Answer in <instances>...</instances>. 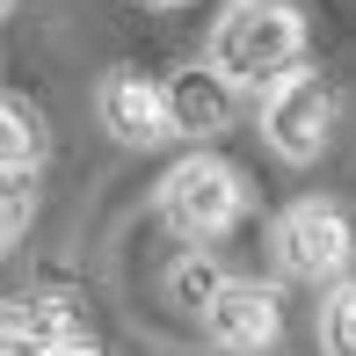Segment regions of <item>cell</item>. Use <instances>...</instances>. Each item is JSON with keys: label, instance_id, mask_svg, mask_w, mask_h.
<instances>
[{"label": "cell", "instance_id": "6da1fadb", "mask_svg": "<svg viewBox=\"0 0 356 356\" xmlns=\"http://www.w3.org/2000/svg\"><path fill=\"white\" fill-rule=\"evenodd\" d=\"M233 95L269 88L277 73L305 66V8L298 0H233V8L211 22V51H204Z\"/></svg>", "mask_w": 356, "mask_h": 356}, {"label": "cell", "instance_id": "7a4b0ae2", "mask_svg": "<svg viewBox=\"0 0 356 356\" xmlns=\"http://www.w3.org/2000/svg\"><path fill=\"white\" fill-rule=\"evenodd\" d=\"M153 211H160V225H168L182 248H218V240L248 218V175H240L233 160H218V153L197 145V153H182L168 175H160Z\"/></svg>", "mask_w": 356, "mask_h": 356}, {"label": "cell", "instance_id": "3957f363", "mask_svg": "<svg viewBox=\"0 0 356 356\" xmlns=\"http://www.w3.org/2000/svg\"><path fill=\"white\" fill-rule=\"evenodd\" d=\"M254 117H262V138H269L277 160L313 168L327 153V138H334V88L313 66H291L269 88H254Z\"/></svg>", "mask_w": 356, "mask_h": 356}, {"label": "cell", "instance_id": "277c9868", "mask_svg": "<svg viewBox=\"0 0 356 356\" xmlns=\"http://www.w3.org/2000/svg\"><path fill=\"white\" fill-rule=\"evenodd\" d=\"M269 248H277V269L291 284H334L349 269V211L327 197H298L269 225Z\"/></svg>", "mask_w": 356, "mask_h": 356}, {"label": "cell", "instance_id": "5b68a950", "mask_svg": "<svg viewBox=\"0 0 356 356\" xmlns=\"http://www.w3.org/2000/svg\"><path fill=\"white\" fill-rule=\"evenodd\" d=\"M197 320H204V334H211V349L269 356L277 334H284V298H277V284H262V277H225Z\"/></svg>", "mask_w": 356, "mask_h": 356}, {"label": "cell", "instance_id": "8992f818", "mask_svg": "<svg viewBox=\"0 0 356 356\" xmlns=\"http://www.w3.org/2000/svg\"><path fill=\"white\" fill-rule=\"evenodd\" d=\"M95 109H102V131L117 145H160V138H175L168 131V102H160V80L138 73V66L109 73L102 95H95Z\"/></svg>", "mask_w": 356, "mask_h": 356}, {"label": "cell", "instance_id": "52a82bcc", "mask_svg": "<svg viewBox=\"0 0 356 356\" xmlns=\"http://www.w3.org/2000/svg\"><path fill=\"white\" fill-rule=\"evenodd\" d=\"M160 102H168V131L211 138V131H225V124H233V102H240V95L225 88L211 66H189V73L160 80Z\"/></svg>", "mask_w": 356, "mask_h": 356}, {"label": "cell", "instance_id": "ba28073f", "mask_svg": "<svg viewBox=\"0 0 356 356\" xmlns=\"http://www.w3.org/2000/svg\"><path fill=\"white\" fill-rule=\"evenodd\" d=\"M44 117L22 102V95H0V175H37L44 160Z\"/></svg>", "mask_w": 356, "mask_h": 356}, {"label": "cell", "instance_id": "9c48e42d", "mask_svg": "<svg viewBox=\"0 0 356 356\" xmlns=\"http://www.w3.org/2000/svg\"><path fill=\"white\" fill-rule=\"evenodd\" d=\"M225 284V269L211 262V248H189L182 262L168 269V291H175V305H189V313H204L211 305V291Z\"/></svg>", "mask_w": 356, "mask_h": 356}, {"label": "cell", "instance_id": "30bf717a", "mask_svg": "<svg viewBox=\"0 0 356 356\" xmlns=\"http://www.w3.org/2000/svg\"><path fill=\"white\" fill-rule=\"evenodd\" d=\"M320 342H327V356H356V291H349V277L327 284V305H320Z\"/></svg>", "mask_w": 356, "mask_h": 356}, {"label": "cell", "instance_id": "8fae6325", "mask_svg": "<svg viewBox=\"0 0 356 356\" xmlns=\"http://www.w3.org/2000/svg\"><path fill=\"white\" fill-rule=\"evenodd\" d=\"M29 218H37V175H0V248H15Z\"/></svg>", "mask_w": 356, "mask_h": 356}, {"label": "cell", "instance_id": "7c38bea8", "mask_svg": "<svg viewBox=\"0 0 356 356\" xmlns=\"http://www.w3.org/2000/svg\"><path fill=\"white\" fill-rule=\"evenodd\" d=\"M44 356H102V349H95V334H80V342H58V349H44Z\"/></svg>", "mask_w": 356, "mask_h": 356}, {"label": "cell", "instance_id": "4fadbf2b", "mask_svg": "<svg viewBox=\"0 0 356 356\" xmlns=\"http://www.w3.org/2000/svg\"><path fill=\"white\" fill-rule=\"evenodd\" d=\"M8 8H15V0H0V15H8Z\"/></svg>", "mask_w": 356, "mask_h": 356}]
</instances>
